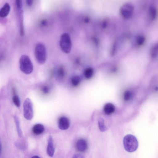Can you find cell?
Returning a JSON list of instances; mask_svg holds the SVG:
<instances>
[{
	"label": "cell",
	"instance_id": "8",
	"mask_svg": "<svg viewBox=\"0 0 158 158\" xmlns=\"http://www.w3.org/2000/svg\"><path fill=\"white\" fill-rule=\"evenodd\" d=\"M70 122L69 119L65 116L60 117L58 120V127L61 130H66L69 128Z\"/></svg>",
	"mask_w": 158,
	"mask_h": 158
},
{
	"label": "cell",
	"instance_id": "7",
	"mask_svg": "<svg viewBox=\"0 0 158 158\" xmlns=\"http://www.w3.org/2000/svg\"><path fill=\"white\" fill-rule=\"evenodd\" d=\"M134 10V6L133 4L130 2L124 3L121 7L120 12L121 15L124 18L128 19L132 16Z\"/></svg>",
	"mask_w": 158,
	"mask_h": 158
},
{
	"label": "cell",
	"instance_id": "24",
	"mask_svg": "<svg viewBox=\"0 0 158 158\" xmlns=\"http://www.w3.org/2000/svg\"><path fill=\"white\" fill-rule=\"evenodd\" d=\"M41 90L42 92L45 94H48L49 91V87L46 85L43 86L41 88Z\"/></svg>",
	"mask_w": 158,
	"mask_h": 158
},
{
	"label": "cell",
	"instance_id": "16",
	"mask_svg": "<svg viewBox=\"0 0 158 158\" xmlns=\"http://www.w3.org/2000/svg\"><path fill=\"white\" fill-rule=\"evenodd\" d=\"M14 118L18 135L19 137H21L22 136V132L20 127L19 118L16 115H15Z\"/></svg>",
	"mask_w": 158,
	"mask_h": 158
},
{
	"label": "cell",
	"instance_id": "17",
	"mask_svg": "<svg viewBox=\"0 0 158 158\" xmlns=\"http://www.w3.org/2000/svg\"><path fill=\"white\" fill-rule=\"evenodd\" d=\"M133 94L129 90H127L123 94V99L125 101H128L131 100L133 98Z\"/></svg>",
	"mask_w": 158,
	"mask_h": 158
},
{
	"label": "cell",
	"instance_id": "25",
	"mask_svg": "<svg viewBox=\"0 0 158 158\" xmlns=\"http://www.w3.org/2000/svg\"><path fill=\"white\" fill-rule=\"evenodd\" d=\"M72 158H84V156L81 154L77 153L74 154Z\"/></svg>",
	"mask_w": 158,
	"mask_h": 158
},
{
	"label": "cell",
	"instance_id": "5",
	"mask_svg": "<svg viewBox=\"0 0 158 158\" xmlns=\"http://www.w3.org/2000/svg\"><path fill=\"white\" fill-rule=\"evenodd\" d=\"M15 6L16 13L18 16L20 35L23 36L24 35V28L23 23V4L21 0H17L15 1Z\"/></svg>",
	"mask_w": 158,
	"mask_h": 158
},
{
	"label": "cell",
	"instance_id": "15",
	"mask_svg": "<svg viewBox=\"0 0 158 158\" xmlns=\"http://www.w3.org/2000/svg\"><path fill=\"white\" fill-rule=\"evenodd\" d=\"M150 55L153 58H155L158 55V43L155 44L151 48Z\"/></svg>",
	"mask_w": 158,
	"mask_h": 158
},
{
	"label": "cell",
	"instance_id": "2",
	"mask_svg": "<svg viewBox=\"0 0 158 158\" xmlns=\"http://www.w3.org/2000/svg\"><path fill=\"white\" fill-rule=\"evenodd\" d=\"M34 55L37 62L39 64H44L47 59V54L46 47L41 43H37L35 46Z\"/></svg>",
	"mask_w": 158,
	"mask_h": 158
},
{
	"label": "cell",
	"instance_id": "22",
	"mask_svg": "<svg viewBox=\"0 0 158 158\" xmlns=\"http://www.w3.org/2000/svg\"><path fill=\"white\" fill-rule=\"evenodd\" d=\"M145 38L143 35H140L138 36L136 39V43L139 45H141L144 43Z\"/></svg>",
	"mask_w": 158,
	"mask_h": 158
},
{
	"label": "cell",
	"instance_id": "12",
	"mask_svg": "<svg viewBox=\"0 0 158 158\" xmlns=\"http://www.w3.org/2000/svg\"><path fill=\"white\" fill-rule=\"evenodd\" d=\"M103 110L106 114L110 115L114 113L115 110V107L113 104L108 103L104 105Z\"/></svg>",
	"mask_w": 158,
	"mask_h": 158
},
{
	"label": "cell",
	"instance_id": "13",
	"mask_svg": "<svg viewBox=\"0 0 158 158\" xmlns=\"http://www.w3.org/2000/svg\"><path fill=\"white\" fill-rule=\"evenodd\" d=\"M44 126L41 124H37L35 125L32 127V131L36 135L41 134L44 131Z\"/></svg>",
	"mask_w": 158,
	"mask_h": 158
},
{
	"label": "cell",
	"instance_id": "6",
	"mask_svg": "<svg viewBox=\"0 0 158 158\" xmlns=\"http://www.w3.org/2000/svg\"><path fill=\"white\" fill-rule=\"evenodd\" d=\"M23 113L24 118L27 120H30L33 116V104L31 100L27 98L23 104Z\"/></svg>",
	"mask_w": 158,
	"mask_h": 158
},
{
	"label": "cell",
	"instance_id": "9",
	"mask_svg": "<svg viewBox=\"0 0 158 158\" xmlns=\"http://www.w3.org/2000/svg\"><path fill=\"white\" fill-rule=\"evenodd\" d=\"M88 144L87 141L84 139H80L77 141L76 144L77 149L81 152H84L87 149Z\"/></svg>",
	"mask_w": 158,
	"mask_h": 158
},
{
	"label": "cell",
	"instance_id": "21",
	"mask_svg": "<svg viewBox=\"0 0 158 158\" xmlns=\"http://www.w3.org/2000/svg\"><path fill=\"white\" fill-rule=\"evenodd\" d=\"M12 101L14 105L17 107H19L20 105V101L19 97L16 95H15L13 97Z\"/></svg>",
	"mask_w": 158,
	"mask_h": 158
},
{
	"label": "cell",
	"instance_id": "28",
	"mask_svg": "<svg viewBox=\"0 0 158 158\" xmlns=\"http://www.w3.org/2000/svg\"><path fill=\"white\" fill-rule=\"evenodd\" d=\"M31 158H40L39 157L37 156H34L32 157Z\"/></svg>",
	"mask_w": 158,
	"mask_h": 158
},
{
	"label": "cell",
	"instance_id": "19",
	"mask_svg": "<svg viewBox=\"0 0 158 158\" xmlns=\"http://www.w3.org/2000/svg\"><path fill=\"white\" fill-rule=\"evenodd\" d=\"M57 77L60 79L63 78L65 75V71L64 67L62 66L59 67L56 71Z\"/></svg>",
	"mask_w": 158,
	"mask_h": 158
},
{
	"label": "cell",
	"instance_id": "23",
	"mask_svg": "<svg viewBox=\"0 0 158 158\" xmlns=\"http://www.w3.org/2000/svg\"><path fill=\"white\" fill-rule=\"evenodd\" d=\"M98 125L100 130L102 131H104L106 130V128L102 120H100L98 122Z\"/></svg>",
	"mask_w": 158,
	"mask_h": 158
},
{
	"label": "cell",
	"instance_id": "1",
	"mask_svg": "<svg viewBox=\"0 0 158 158\" xmlns=\"http://www.w3.org/2000/svg\"><path fill=\"white\" fill-rule=\"evenodd\" d=\"M123 144L125 150L128 152L135 151L138 146V142L136 137L134 135L128 134L124 136Z\"/></svg>",
	"mask_w": 158,
	"mask_h": 158
},
{
	"label": "cell",
	"instance_id": "3",
	"mask_svg": "<svg viewBox=\"0 0 158 158\" xmlns=\"http://www.w3.org/2000/svg\"><path fill=\"white\" fill-rule=\"evenodd\" d=\"M19 64V68L23 73L29 74L32 72L33 65L28 56L25 55H22L20 58Z\"/></svg>",
	"mask_w": 158,
	"mask_h": 158
},
{
	"label": "cell",
	"instance_id": "11",
	"mask_svg": "<svg viewBox=\"0 0 158 158\" xmlns=\"http://www.w3.org/2000/svg\"><path fill=\"white\" fill-rule=\"evenodd\" d=\"M54 151L52 138V136H50L48 139L47 152L49 156L52 157L54 155Z\"/></svg>",
	"mask_w": 158,
	"mask_h": 158
},
{
	"label": "cell",
	"instance_id": "26",
	"mask_svg": "<svg viewBox=\"0 0 158 158\" xmlns=\"http://www.w3.org/2000/svg\"><path fill=\"white\" fill-rule=\"evenodd\" d=\"M26 3L28 6H31L33 3V1L31 0H27L26 1Z\"/></svg>",
	"mask_w": 158,
	"mask_h": 158
},
{
	"label": "cell",
	"instance_id": "4",
	"mask_svg": "<svg viewBox=\"0 0 158 158\" xmlns=\"http://www.w3.org/2000/svg\"><path fill=\"white\" fill-rule=\"evenodd\" d=\"M59 44L62 51L66 54L69 53L72 47V43L69 35L67 33H63L60 36Z\"/></svg>",
	"mask_w": 158,
	"mask_h": 158
},
{
	"label": "cell",
	"instance_id": "20",
	"mask_svg": "<svg viewBox=\"0 0 158 158\" xmlns=\"http://www.w3.org/2000/svg\"><path fill=\"white\" fill-rule=\"evenodd\" d=\"M81 81L80 77L78 75H75L73 76L71 79V82L74 86H76L80 83Z\"/></svg>",
	"mask_w": 158,
	"mask_h": 158
},
{
	"label": "cell",
	"instance_id": "10",
	"mask_svg": "<svg viewBox=\"0 0 158 158\" xmlns=\"http://www.w3.org/2000/svg\"><path fill=\"white\" fill-rule=\"evenodd\" d=\"M10 10V6L8 3H6L0 10V17L2 18L6 17L9 15Z\"/></svg>",
	"mask_w": 158,
	"mask_h": 158
},
{
	"label": "cell",
	"instance_id": "27",
	"mask_svg": "<svg viewBox=\"0 0 158 158\" xmlns=\"http://www.w3.org/2000/svg\"><path fill=\"white\" fill-rule=\"evenodd\" d=\"M47 22L46 20H44L42 21L41 24L43 26H45L47 25Z\"/></svg>",
	"mask_w": 158,
	"mask_h": 158
},
{
	"label": "cell",
	"instance_id": "14",
	"mask_svg": "<svg viewBox=\"0 0 158 158\" xmlns=\"http://www.w3.org/2000/svg\"><path fill=\"white\" fill-rule=\"evenodd\" d=\"M157 10L156 7L154 5H151L149 8V14L152 19H155L157 15Z\"/></svg>",
	"mask_w": 158,
	"mask_h": 158
},
{
	"label": "cell",
	"instance_id": "18",
	"mask_svg": "<svg viewBox=\"0 0 158 158\" xmlns=\"http://www.w3.org/2000/svg\"><path fill=\"white\" fill-rule=\"evenodd\" d=\"M93 73V69L91 67H88L85 69L84 72V75L86 78L89 79L92 77Z\"/></svg>",
	"mask_w": 158,
	"mask_h": 158
}]
</instances>
